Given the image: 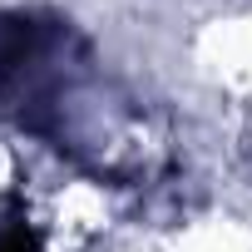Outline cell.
I'll return each instance as SVG.
<instances>
[{
  "label": "cell",
  "mask_w": 252,
  "mask_h": 252,
  "mask_svg": "<svg viewBox=\"0 0 252 252\" xmlns=\"http://www.w3.org/2000/svg\"><path fill=\"white\" fill-rule=\"evenodd\" d=\"M0 252H40V232L25 227V222L0 227Z\"/></svg>",
  "instance_id": "cell-1"
}]
</instances>
